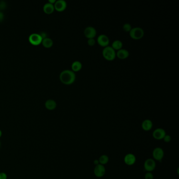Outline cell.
Segmentation results:
<instances>
[{
  "instance_id": "obj_21",
  "label": "cell",
  "mask_w": 179,
  "mask_h": 179,
  "mask_svg": "<svg viewBox=\"0 0 179 179\" xmlns=\"http://www.w3.org/2000/svg\"><path fill=\"white\" fill-rule=\"evenodd\" d=\"M131 29H132L131 25L129 23H126L123 25V30L125 32H130Z\"/></svg>"
},
{
  "instance_id": "obj_26",
  "label": "cell",
  "mask_w": 179,
  "mask_h": 179,
  "mask_svg": "<svg viewBox=\"0 0 179 179\" xmlns=\"http://www.w3.org/2000/svg\"><path fill=\"white\" fill-rule=\"evenodd\" d=\"M8 176L5 172H1L0 173V179H7Z\"/></svg>"
},
{
  "instance_id": "obj_18",
  "label": "cell",
  "mask_w": 179,
  "mask_h": 179,
  "mask_svg": "<svg viewBox=\"0 0 179 179\" xmlns=\"http://www.w3.org/2000/svg\"><path fill=\"white\" fill-rule=\"evenodd\" d=\"M123 45V43L121 41H120L119 40H116V41L113 42L111 47L115 51H116V50L119 51L120 49H122Z\"/></svg>"
},
{
  "instance_id": "obj_7",
  "label": "cell",
  "mask_w": 179,
  "mask_h": 179,
  "mask_svg": "<svg viewBox=\"0 0 179 179\" xmlns=\"http://www.w3.org/2000/svg\"><path fill=\"white\" fill-rule=\"evenodd\" d=\"M93 173L96 177H98V178L103 177L105 174V167L103 166V165L99 164L95 167Z\"/></svg>"
},
{
  "instance_id": "obj_23",
  "label": "cell",
  "mask_w": 179,
  "mask_h": 179,
  "mask_svg": "<svg viewBox=\"0 0 179 179\" xmlns=\"http://www.w3.org/2000/svg\"><path fill=\"white\" fill-rule=\"evenodd\" d=\"M87 43L90 46H93V45L95 44V43H96V41L94 39H88V41H87Z\"/></svg>"
},
{
  "instance_id": "obj_11",
  "label": "cell",
  "mask_w": 179,
  "mask_h": 179,
  "mask_svg": "<svg viewBox=\"0 0 179 179\" xmlns=\"http://www.w3.org/2000/svg\"><path fill=\"white\" fill-rule=\"evenodd\" d=\"M54 9L58 12H62L66 9L67 3L64 0H58L56 1L54 4Z\"/></svg>"
},
{
  "instance_id": "obj_28",
  "label": "cell",
  "mask_w": 179,
  "mask_h": 179,
  "mask_svg": "<svg viewBox=\"0 0 179 179\" xmlns=\"http://www.w3.org/2000/svg\"><path fill=\"white\" fill-rule=\"evenodd\" d=\"M93 163L96 165H97L98 164H99V160H95L94 161H93Z\"/></svg>"
},
{
  "instance_id": "obj_25",
  "label": "cell",
  "mask_w": 179,
  "mask_h": 179,
  "mask_svg": "<svg viewBox=\"0 0 179 179\" xmlns=\"http://www.w3.org/2000/svg\"><path fill=\"white\" fill-rule=\"evenodd\" d=\"M163 139L165 142H169L171 140V136L170 135H165L164 138H163Z\"/></svg>"
},
{
  "instance_id": "obj_30",
  "label": "cell",
  "mask_w": 179,
  "mask_h": 179,
  "mask_svg": "<svg viewBox=\"0 0 179 179\" xmlns=\"http://www.w3.org/2000/svg\"><path fill=\"white\" fill-rule=\"evenodd\" d=\"M2 135V130L0 129V138H1Z\"/></svg>"
},
{
  "instance_id": "obj_12",
  "label": "cell",
  "mask_w": 179,
  "mask_h": 179,
  "mask_svg": "<svg viewBox=\"0 0 179 179\" xmlns=\"http://www.w3.org/2000/svg\"><path fill=\"white\" fill-rule=\"evenodd\" d=\"M136 161V158L132 153H128L124 158V162L128 165H133Z\"/></svg>"
},
{
  "instance_id": "obj_10",
  "label": "cell",
  "mask_w": 179,
  "mask_h": 179,
  "mask_svg": "<svg viewBox=\"0 0 179 179\" xmlns=\"http://www.w3.org/2000/svg\"><path fill=\"white\" fill-rule=\"evenodd\" d=\"M97 43L101 46L105 47L108 46L109 44V39L107 35L105 34H101L97 38Z\"/></svg>"
},
{
  "instance_id": "obj_31",
  "label": "cell",
  "mask_w": 179,
  "mask_h": 179,
  "mask_svg": "<svg viewBox=\"0 0 179 179\" xmlns=\"http://www.w3.org/2000/svg\"><path fill=\"white\" fill-rule=\"evenodd\" d=\"M0 146H1V142H0Z\"/></svg>"
},
{
  "instance_id": "obj_4",
  "label": "cell",
  "mask_w": 179,
  "mask_h": 179,
  "mask_svg": "<svg viewBox=\"0 0 179 179\" xmlns=\"http://www.w3.org/2000/svg\"><path fill=\"white\" fill-rule=\"evenodd\" d=\"M29 40L31 44L36 46L42 43L43 39L40 35L36 33H33L29 36Z\"/></svg>"
},
{
  "instance_id": "obj_17",
  "label": "cell",
  "mask_w": 179,
  "mask_h": 179,
  "mask_svg": "<svg viewBox=\"0 0 179 179\" xmlns=\"http://www.w3.org/2000/svg\"><path fill=\"white\" fill-rule=\"evenodd\" d=\"M82 68V64L81 62L79 61H75L71 64V69L72 71L75 72H77L81 70Z\"/></svg>"
},
{
  "instance_id": "obj_13",
  "label": "cell",
  "mask_w": 179,
  "mask_h": 179,
  "mask_svg": "<svg viewBox=\"0 0 179 179\" xmlns=\"http://www.w3.org/2000/svg\"><path fill=\"white\" fill-rule=\"evenodd\" d=\"M116 56L119 59H126L129 56V53L127 49H121L117 51L116 53Z\"/></svg>"
},
{
  "instance_id": "obj_6",
  "label": "cell",
  "mask_w": 179,
  "mask_h": 179,
  "mask_svg": "<svg viewBox=\"0 0 179 179\" xmlns=\"http://www.w3.org/2000/svg\"><path fill=\"white\" fill-rule=\"evenodd\" d=\"M152 156L155 160L161 161L164 157V151L161 148H155L152 152Z\"/></svg>"
},
{
  "instance_id": "obj_20",
  "label": "cell",
  "mask_w": 179,
  "mask_h": 179,
  "mask_svg": "<svg viewBox=\"0 0 179 179\" xmlns=\"http://www.w3.org/2000/svg\"><path fill=\"white\" fill-rule=\"evenodd\" d=\"M98 160L99 162V164L104 165V164H107L109 161V157L107 155H102L100 157Z\"/></svg>"
},
{
  "instance_id": "obj_24",
  "label": "cell",
  "mask_w": 179,
  "mask_h": 179,
  "mask_svg": "<svg viewBox=\"0 0 179 179\" xmlns=\"http://www.w3.org/2000/svg\"><path fill=\"white\" fill-rule=\"evenodd\" d=\"M6 8V3L3 1H0V10H5Z\"/></svg>"
},
{
  "instance_id": "obj_2",
  "label": "cell",
  "mask_w": 179,
  "mask_h": 179,
  "mask_svg": "<svg viewBox=\"0 0 179 179\" xmlns=\"http://www.w3.org/2000/svg\"><path fill=\"white\" fill-rule=\"evenodd\" d=\"M103 56L105 58V59L107 60L108 61H112L115 59L116 56V51L113 49L111 46L105 47H104L103 50Z\"/></svg>"
},
{
  "instance_id": "obj_15",
  "label": "cell",
  "mask_w": 179,
  "mask_h": 179,
  "mask_svg": "<svg viewBox=\"0 0 179 179\" xmlns=\"http://www.w3.org/2000/svg\"><path fill=\"white\" fill-rule=\"evenodd\" d=\"M45 107L49 111L54 110L56 107L57 104L55 101L52 99H49L45 102Z\"/></svg>"
},
{
  "instance_id": "obj_8",
  "label": "cell",
  "mask_w": 179,
  "mask_h": 179,
  "mask_svg": "<svg viewBox=\"0 0 179 179\" xmlns=\"http://www.w3.org/2000/svg\"><path fill=\"white\" fill-rule=\"evenodd\" d=\"M97 32L95 28L92 26H88L84 30V35L88 39H94L96 36Z\"/></svg>"
},
{
  "instance_id": "obj_5",
  "label": "cell",
  "mask_w": 179,
  "mask_h": 179,
  "mask_svg": "<svg viewBox=\"0 0 179 179\" xmlns=\"http://www.w3.org/2000/svg\"><path fill=\"white\" fill-rule=\"evenodd\" d=\"M156 167V163L155 160L152 159H148L144 163V168L147 172L153 171Z\"/></svg>"
},
{
  "instance_id": "obj_9",
  "label": "cell",
  "mask_w": 179,
  "mask_h": 179,
  "mask_svg": "<svg viewBox=\"0 0 179 179\" xmlns=\"http://www.w3.org/2000/svg\"><path fill=\"white\" fill-rule=\"evenodd\" d=\"M166 135L165 130L162 128H157L152 133L153 137L156 140H162Z\"/></svg>"
},
{
  "instance_id": "obj_22",
  "label": "cell",
  "mask_w": 179,
  "mask_h": 179,
  "mask_svg": "<svg viewBox=\"0 0 179 179\" xmlns=\"http://www.w3.org/2000/svg\"><path fill=\"white\" fill-rule=\"evenodd\" d=\"M145 179H153V175L151 172H148L145 175Z\"/></svg>"
},
{
  "instance_id": "obj_14",
  "label": "cell",
  "mask_w": 179,
  "mask_h": 179,
  "mask_svg": "<svg viewBox=\"0 0 179 179\" xmlns=\"http://www.w3.org/2000/svg\"><path fill=\"white\" fill-rule=\"evenodd\" d=\"M141 126L142 129L145 131H149L152 129L153 126L152 121L150 119H145L142 122Z\"/></svg>"
},
{
  "instance_id": "obj_16",
  "label": "cell",
  "mask_w": 179,
  "mask_h": 179,
  "mask_svg": "<svg viewBox=\"0 0 179 179\" xmlns=\"http://www.w3.org/2000/svg\"><path fill=\"white\" fill-rule=\"evenodd\" d=\"M54 6L53 4H52L49 3H46L43 7V10L47 14H51L53 13L54 11Z\"/></svg>"
},
{
  "instance_id": "obj_19",
  "label": "cell",
  "mask_w": 179,
  "mask_h": 179,
  "mask_svg": "<svg viewBox=\"0 0 179 179\" xmlns=\"http://www.w3.org/2000/svg\"><path fill=\"white\" fill-rule=\"evenodd\" d=\"M42 43L43 46L45 48H51L53 45V41L48 37H47L43 39Z\"/></svg>"
},
{
  "instance_id": "obj_32",
  "label": "cell",
  "mask_w": 179,
  "mask_h": 179,
  "mask_svg": "<svg viewBox=\"0 0 179 179\" xmlns=\"http://www.w3.org/2000/svg\"><path fill=\"white\" fill-rule=\"evenodd\" d=\"M0 11H1V10H0Z\"/></svg>"
},
{
  "instance_id": "obj_29",
  "label": "cell",
  "mask_w": 179,
  "mask_h": 179,
  "mask_svg": "<svg viewBox=\"0 0 179 179\" xmlns=\"http://www.w3.org/2000/svg\"><path fill=\"white\" fill-rule=\"evenodd\" d=\"M56 1H55V0H49V3H51V4H53L55 3Z\"/></svg>"
},
{
  "instance_id": "obj_27",
  "label": "cell",
  "mask_w": 179,
  "mask_h": 179,
  "mask_svg": "<svg viewBox=\"0 0 179 179\" xmlns=\"http://www.w3.org/2000/svg\"><path fill=\"white\" fill-rule=\"evenodd\" d=\"M4 15L2 12H0V22H2L3 20H4Z\"/></svg>"
},
{
  "instance_id": "obj_3",
  "label": "cell",
  "mask_w": 179,
  "mask_h": 179,
  "mask_svg": "<svg viewBox=\"0 0 179 179\" xmlns=\"http://www.w3.org/2000/svg\"><path fill=\"white\" fill-rule=\"evenodd\" d=\"M129 35L133 39L138 40L142 39L144 36V31L140 27H134L130 31Z\"/></svg>"
},
{
  "instance_id": "obj_1",
  "label": "cell",
  "mask_w": 179,
  "mask_h": 179,
  "mask_svg": "<svg viewBox=\"0 0 179 179\" xmlns=\"http://www.w3.org/2000/svg\"><path fill=\"white\" fill-rule=\"evenodd\" d=\"M60 81L65 85H69L74 83L76 79V74L71 70H65L61 71L59 75Z\"/></svg>"
}]
</instances>
